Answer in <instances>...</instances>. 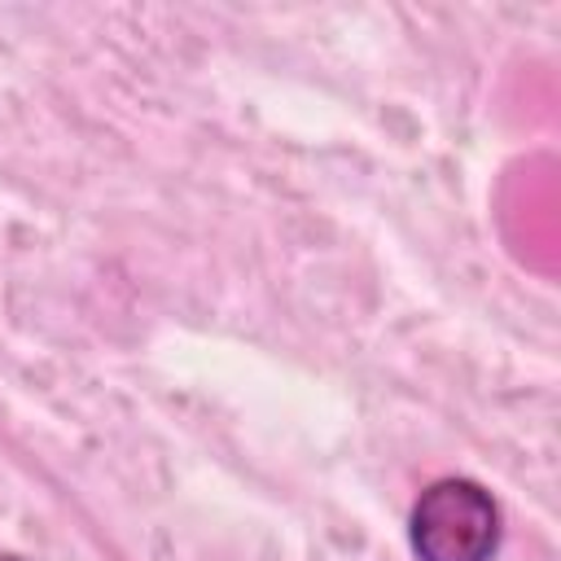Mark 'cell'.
I'll list each match as a JSON object with an SVG mask.
<instances>
[{"mask_svg": "<svg viewBox=\"0 0 561 561\" xmlns=\"http://www.w3.org/2000/svg\"><path fill=\"white\" fill-rule=\"evenodd\" d=\"M500 539V504L473 478L430 482L408 517V543L416 561H495Z\"/></svg>", "mask_w": 561, "mask_h": 561, "instance_id": "6da1fadb", "label": "cell"}, {"mask_svg": "<svg viewBox=\"0 0 561 561\" xmlns=\"http://www.w3.org/2000/svg\"><path fill=\"white\" fill-rule=\"evenodd\" d=\"M0 561H22V557H13V552H0Z\"/></svg>", "mask_w": 561, "mask_h": 561, "instance_id": "7a4b0ae2", "label": "cell"}]
</instances>
